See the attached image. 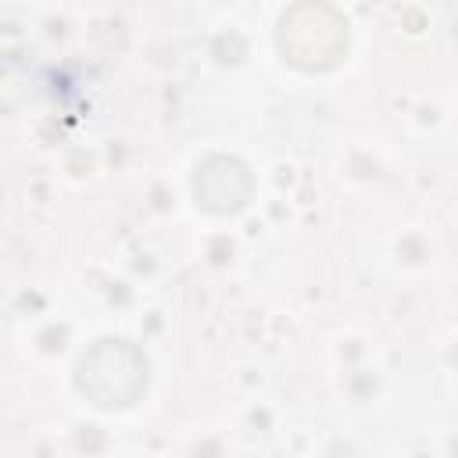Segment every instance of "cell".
Returning <instances> with one entry per match:
<instances>
[{
	"label": "cell",
	"mask_w": 458,
	"mask_h": 458,
	"mask_svg": "<svg viewBox=\"0 0 458 458\" xmlns=\"http://www.w3.org/2000/svg\"><path fill=\"white\" fill-rule=\"evenodd\" d=\"M147 386V361L125 340H100L79 361V390L100 408H125Z\"/></svg>",
	"instance_id": "cell-1"
},
{
	"label": "cell",
	"mask_w": 458,
	"mask_h": 458,
	"mask_svg": "<svg viewBox=\"0 0 458 458\" xmlns=\"http://www.w3.org/2000/svg\"><path fill=\"white\" fill-rule=\"evenodd\" d=\"M279 47L301 68H329L347 47V25L336 18L333 7L301 4L283 18Z\"/></svg>",
	"instance_id": "cell-2"
},
{
	"label": "cell",
	"mask_w": 458,
	"mask_h": 458,
	"mask_svg": "<svg viewBox=\"0 0 458 458\" xmlns=\"http://www.w3.org/2000/svg\"><path fill=\"white\" fill-rule=\"evenodd\" d=\"M197 197L211 211H236L250 197V175L240 161L211 157L197 172Z\"/></svg>",
	"instance_id": "cell-3"
}]
</instances>
